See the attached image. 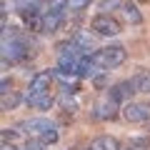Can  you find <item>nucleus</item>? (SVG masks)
<instances>
[{
    "mask_svg": "<svg viewBox=\"0 0 150 150\" xmlns=\"http://www.w3.org/2000/svg\"><path fill=\"white\" fill-rule=\"evenodd\" d=\"M53 78H55V73H48V70H40V73H35L30 78V85H28V93H25L28 108H33V110H50L53 108L55 98L50 95Z\"/></svg>",
    "mask_w": 150,
    "mask_h": 150,
    "instance_id": "obj_1",
    "label": "nucleus"
},
{
    "mask_svg": "<svg viewBox=\"0 0 150 150\" xmlns=\"http://www.w3.org/2000/svg\"><path fill=\"white\" fill-rule=\"evenodd\" d=\"M15 128L23 133V138L43 143V145H55L60 140L58 123H53L50 118H25V120H20Z\"/></svg>",
    "mask_w": 150,
    "mask_h": 150,
    "instance_id": "obj_2",
    "label": "nucleus"
},
{
    "mask_svg": "<svg viewBox=\"0 0 150 150\" xmlns=\"http://www.w3.org/2000/svg\"><path fill=\"white\" fill-rule=\"evenodd\" d=\"M30 58V45L15 28L3 25V65H15Z\"/></svg>",
    "mask_w": 150,
    "mask_h": 150,
    "instance_id": "obj_3",
    "label": "nucleus"
},
{
    "mask_svg": "<svg viewBox=\"0 0 150 150\" xmlns=\"http://www.w3.org/2000/svg\"><path fill=\"white\" fill-rule=\"evenodd\" d=\"M90 58H93V65H95L98 73H110V70L120 68L128 60V50L123 45H105V48H98Z\"/></svg>",
    "mask_w": 150,
    "mask_h": 150,
    "instance_id": "obj_4",
    "label": "nucleus"
},
{
    "mask_svg": "<svg viewBox=\"0 0 150 150\" xmlns=\"http://www.w3.org/2000/svg\"><path fill=\"white\" fill-rule=\"evenodd\" d=\"M90 30H95V35H100V38H115L123 33V25L110 13H98L90 20Z\"/></svg>",
    "mask_w": 150,
    "mask_h": 150,
    "instance_id": "obj_5",
    "label": "nucleus"
},
{
    "mask_svg": "<svg viewBox=\"0 0 150 150\" xmlns=\"http://www.w3.org/2000/svg\"><path fill=\"white\" fill-rule=\"evenodd\" d=\"M120 115H123L128 123H150V103L143 100H130L120 108Z\"/></svg>",
    "mask_w": 150,
    "mask_h": 150,
    "instance_id": "obj_6",
    "label": "nucleus"
},
{
    "mask_svg": "<svg viewBox=\"0 0 150 150\" xmlns=\"http://www.w3.org/2000/svg\"><path fill=\"white\" fill-rule=\"evenodd\" d=\"M133 95H135L133 83H130V80H123V83H115V85L108 88V95H105V98H110L115 105H125V103H130V98H133Z\"/></svg>",
    "mask_w": 150,
    "mask_h": 150,
    "instance_id": "obj_7",
    "label": "nucleus"
},
{
    "mask_svg": "<svg viewBox=\"0 0 150 150\" xmlns=\"http://www.w3.org/2000/svg\"><path fill=\"white\" fill-rule=\"evenodd\" d=\"M23 18V23H25L28 30H35L40 33V25H43V15H45V5H30L25 8V10H18Z\"/></svg>",
    "mask_w": 150,
    "mask_h": 150,
    "instance_id": "obj_8",
    "label": "nucleus"
},
{
    "mask_svg": "<svg viewBox=\"0 0 150 150\" xmlns=\"http://www.w3.org/2000/svg\"><path fill=\"white\" fill-rule=\"evenodd\" d=\"M65 18H68V15H58V13H48V10H45V15H43V25H40V33H45V35H50V33H58L60 28H63Z\"/></svg>",
    "mask_w": 150,
    "mask_h": 150,
    "instance_id": "obj_9",
    "label": "nucleus"
},
{
    "mask_svg": "<svg viewBox=\"0 0 150 150\" xmlns=\"http://www.w3.org/2000/svg\"><path fill=\"white\" fill-rule=\"evenodd\" d=\"M85 150H120V143H118V138H112V135H98L95 140L88 143Z\"/></svg>",
    "mask_w": 150,
    "mask_h": 150,
    "instance_id": "obj_10",
    "label": "nucleus"
},
{
    "mask_svg": "<svg viewBox=\"0 0 150 150\" xmlns=\"http://www.w3.org/2000/svg\"><path fill=\"white\" fill-rule=\"evenodd\" d=\"M118 10H120V15H123L130 25H140V23H143V15H140L138 5H135V3H130V0H123V5H120Z\"/></svg>",
    "mask_w": 150,
    "mask_h": 150,
    "instance_id": "obj_11",
    "label": "nucleus"
},
{
    "mask_svg": "<svg viewBox=\"0 0 150 150\" xmlns=\"http://www.w3.org/2000/svg\"><path fill=\"white\" fill-rule=\"evenodd\" d=\"M115 110H118V105H115L110 98H105L103 103H98V105H95L93 118H98V120H110V118H115Z\"/></svg>",
    "mask_w": 150,
    "mask_h": 150,
    "instance_id": "obj_12",
    "label": "nucleus"
},
{
    "mask_svg": "<svg viewBox=\"0 0 150 150\" xmlns=\"http://www.w3.org/2000/svg\"><path fill=\"white\" fill-rule=\"evenodd\" d=\"M130 83H133L135 93H143V95H150V73H138L130 78Z\"/></svg>",
    "mask_w": 150,
    "mask_h": 150,
    "instance_id": "obj_13",
    "label": "nucleus"
},
{
    "mask_svg": "<svg viewBox=\"0 0 150 150\" xmlns=\"http://www.w3.org/2000/svg\"><path fill=\"white\" fill-rule=\"evenodd\" d=\"M20 100H25V98L18 90H13V93H8V95L0 98V108H3V110H15V108L20 105Z\"/></svg>",
    "mask_w": 150,
    "mask_h": 150,
    "instance_id": "obj_14",
    "label": "nucleus"
},
{
    "mask_svg": "<svg viewBox=\"0 0 150 150\" xmlns=\"http://www.w3.org/2000/svg\"><path fill=\"white\" fill-rule=\"evenodd\" d=\"M48 145L43 143H35V140H23L18 145H10V143H3V150H45Z\"/></svg>",
    "mask_w": 150,
    "mask_h": 150,
    "instance_id": "obj_15",
    "label": "nucleus"
},
{
    "mask_svg": "<svg viewBox=\"0 0 150 150\" xmlns=\"http://www.w3.org/2000/svg\"><path fill=\"white\" fill-rule=\"evenodd\" d=\"M58 103H60V108H63L65 112H70V115H73V112L78 110V103H75V98H70V93H63Z\"/></svg>",
    "mask_w": 150,
    "mask_h": 150,
    "instance_id": "obj_16",
    "label": "nucleus"
},
{
    "mask_svg": "<svg viewBox=\"0 0 150 150\" xmlns=\"http://www.w3.org/2000/svg\"><path fill=\"white\" fill-rule=\"evenodd\" d=\"M128 150H150V138H130Z\"/></svg>",
    "mask_w": 150,
    "mask_h": 150,
    "instance_id": "obj_17",
    "label": "nucleus"
},
{
    "mask_svg": "<svg viewBox=\"0 0 150 150\" xmlns=\"http://www.w3.org/2000/svg\"><path fill=\"white\" fill-rule=\"evenodd\" d=\"M93 0H68V5H70V13H83L88 5H90Z\"/></svg>",
    "mask_w": 150,
    "mask_h": 150,
    "instance_id": "obj_18",
    "label": "nucleus"
},
{
    "mask_svg": "<svg viewBox=\"0 0 150 150\" xmlns=\"http://www.w3.org/2000/svg\"><path fill=\"white\" fill-rule=\"evenodd\" d=\"M120 5H123V0H100V10L103 13H110L115 8H120Z\"/></svg>",
    "mask_w": 150,
    "mask_h": 150,
    "instance_id": "obj_19",
    "label": "nucleus"
},
{
    "mask_svg": "<svg viewBox=\"0 0 150 150\" xmlns=\"http://www.w3.org/2000/svg\"><path fill=\"white\" fill-rule=\"evenodd\" d=\"M13 3H15L18 10H25V8H30V5H45L43 0H13Z\"/></svg>",
    "mask_w": 150,
    "mask_h": 150,
    "instance_id": "obj_20",
    "label": "nucleus"
},
{
    "mask_svg": "<svg viewBox=\"0 0 150 150\" xmlns=\"http://www.w3.org/2000/svg\"><path fill=\"white\" fill-rule=\"evenodd\" d=\"M0 93H3V95L13 93V80H10V78H3V83H0Z\"/></svg>",
    "mask_w": 150,
    "mask_h": 150,
    "instance_id": "obj_21",
    "label": "nucleus"
},
{
    "mask_svg": "<svg viewBox=\"0 0 150 150\" xmlns=\"http://www.w3.org/2000/svg\"><path fill=\"white\" fill-rule=\"evenodd\" d=\"M148 130H150V123H148Z\"/></svg>",
    "mask_w": 150,
    "mask_h": 150,
    "instance_id": "obj_22",
    "label": "nucleus"
}]
</instances>
